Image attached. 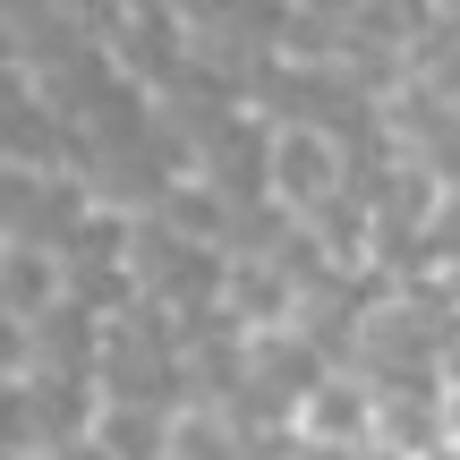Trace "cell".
<instances>
[{"label": "cell", "mask_w": 460, "mask_h": 460, "mask_svg": "<svg viewBox=\"0 0 460 460\" xmlns=\"http://www.w3.org/2000/svg\"><path fill=\"white\" fill-rule=\"evenodd\" d=\"M0 460H26V452H0Z\"/></svg>", "instance_id": "cell-1"}]
</instances>
